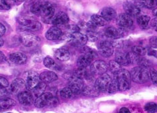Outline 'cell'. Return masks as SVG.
<instances>
[{"mask_svg": "<svg viewBox=\"0 0 157 113\" xmlns=\"http://www.w3.org/2000/svg\"><path fill=\"white\" fill-rule=\"evenodd\" d=\"M44 65L46 67V68L50 69H56V64L54 60L50 57H46L43 60Z\"/></svg>", "mask_w": 157, "mask_h": 113, "instance_id": "d590c367", "label": "cell"}, {"mask_svg": "<svg viewBox=\"0 0 157 113\" xmlns=\"http://www.w3.org/2000/svg\"><path fill=\"white\" fill-rule=\"evenodd\" d=\"M23 1H24V0H13V2H17V3H21V2H22Z\"/></svg>", "mask_w": 157, "mask_h": 113, "instance_id": "f907efd6", "label": "cell"}, {"mask_svg": "<svg viewBox=\"0 0 157 113\" xmlns=\"http://www.w3.org/2000/svg\"><path fill=\"white\" fill-rule=\"evenodd\" d=\"M147 54L149 56H154L155 58H157V50H150L149 52H147Z\"/></svg>", "mask_w": 157, "mask_h": 113, "instance_id": "bcb514c9", "label": "cell"}, {"mask_svg": "<svg viewBox=\"0 0 157 113\" xmlns=\"http://www.w3.org/2000/svg\"><path fill=\"white\" fill-rule=\"evenodd\" d=\"M6 60V56L3 53L0 52V63H2Z\"/></svg>", "mask_w": 157, "mask_h": 113, "instance_id": "c3c4849f", "label": "cell"}, {"mask_svg": "<svg viewBox=\"0 0 157 113\" xmlns=\"http://www.w3.org/2000/svg\"><path fill=\"white\" fill-rule=\"evenodd\" d=\"M138 2L140 6L150 9L154 8L155 5V0H139Z\"/></svg>", "mask_w": 157, "mask_h": 113, "instance_id": "e575fe53", "label": "cell"}, {"mask_svg": "<svg viewBox=\"0 0 157 113\" xmlns=\"http://www.w3.org/2000/svg\"><path fill=\"white\" fill-rule=\"evenodd\" d=\"M115 59V60L121 66H128L130 64L127 54H124L121 52L117 53Z\"/></svg>", "mask_w": 157, "mask_h": 113, "instance_id": "83f0119b", "label": "cell"}, {"mask_svg": "<svg viewBox=\"0 0 157 113\" xmlns=\"http://www.w3.org/2000/svg\"><path fill=\"white\" fill-rule=\"evenodd\" d=\"M149 43L152 48L157 49V36H153L150 38Z\"/></svg>", "mask_w": 157, "mask_h": 113, "instance_id": "b9f144b4", "label": "cell"}, {"mask_svg": "<svg viewBox=\"0 0 157 113\" xmlns=\"http://www.w3.org/2000/svg\"><path fill=\"white\" fill-rule=\"evenodd\" d=\"M20 41L22 44L27 48H31L37 46L40 40L37 36L31 34V33H26L24 34L20 37Z\"/></svg>", "mask_w": 157, "mask_h": 113, "instance_id": "8992f818", "label": "cell"}, {"mask_svg": "<svg viewBox=\"0 0 157 113\" xmlns=\"http://www.w3.org/2000/svg\"><path fill=\"white\" fill-rule=\"evenodd\" d=\"M17 99L19 102L22 105L27 106L30 105L33 102V95L30 92L25 90L20 93L17 96Z\"/></svg>", "mask_w": 157, "mask_h": 113, "instance_id": "d6986e66", "label": "cell"}, {"mask_svg": "<svg viewBox=\"0 0 157 113\" xmlns=\"http://www.w3.org/2000/svg\"><path fill=\"white\" fill-rule=\"evenodd\" d=\"M151 22V17L148 16H140L137 18V23L141 29L145 30L148 27Z\"/></svg>", "mask_w": 157, "mask_h": 113, "instance_id": "4316f807", "label": "cell"}, {"mask_svg": "<svg viewBox=\"0 0 157 113\" xmlns=\"http://www.w3.org/2000/svg\"><path fill=\"white\" fill-rule=\"evenodd\" d=\"M55 57L57 60L61 62L69 60L70 58V52L66 48H59L55 52Z\"/></svg>", "mask_w": 157, "mask_h": 113, "instance_id": "cb8c5ba5", "label": "cell"}, {"mask_svg": "<svg viewBox=\"0 0 157 113\" xmlns=\"http://www.w3.org/2000/svg\"><path fill=\"white\" fill-rule=\"evenodd\" d=\"M116 23L119 29L123 31H128L131 30L133 27L134 22L131 16L128 15L126 13H121L117 17Z\"/></svg>", "mask_w": 157, "mask_h": 113, "instance_id": "277c9868", "label": "cell"}, {"mask_svg": "<svg viewBox=\"0 0 157 113\" xmlns=\"http://www.w3.org/2000/svg\"><path fill=\"white\" fill-rule=\"evenodd\" d=\"M145 110L149 113H155L157 112V104L155 102H148L145 105Z\"/></svg>", "mask_w": 157, "mask_h": 113, "instance_id": "74e56055", "label": "cell"}, {"mask_svg": "<svg viewBox=\"0 0 157 113\" xmlns=\"http://www.w3.org/2000/svg\"><path fill=\"white\" fill-rule=\"evenodd\" d=\"M21 28L24 31H30V32H34V31H38L40 30L42 28L41 24L38 22L33 20L30 23H28L27 25L22 26Z\"/></svg>", "mask_w": 157, "mask_h": 113, "instance_id": "603a6c76", "label": "cell"}, {"mask_svg": "<svg viewBox=\"0 0 157 113\" xmlns=\"http://www.w3.org/2000/svg\"><path fill=\"white\" fill-rule=\"evenodd\" d=\"M46 88V83L43 82H39L38 85L36 86L32 91H33V94L36 97V98H37L38 97H40L42 94L44 93Z\"/></svg>", "mask_w": 157, "mask_h": 113, "instance_id": "f546056e", "label": "cell"}, {"mask_svg": "<svg viewBox=\"0 0 157 113\" xmlns=\"http://www.w3.org/2000/svg\"><path fill=\"white\" fill-rule=\"evenodd\" d=\"M70 88L72 90L74 94H78L82 93V91L84 88V82L83 80L78 78L77 77L71 75L69 78V86Z\"/></svg>", "mask_w": 157, "mask_h": 113, "instance_id": "ba28073f", "label": "cell"}, {"mask_svg": "<svg viewBox=\"0 0 157 113\" xmlns=\"http://www.w3.org/2000/svg\"><path fill=\"white\" fill-rule=\"evenodd\" d=\"M117 90H119L118 82H117V81L116 78H114L113 80H112L111 82L109 84L107 91H108L109 93H114Z\"/></svg>", "mask_w": 157, "mask_h": 113, "instance_id": "836d02e7", "label": "cell"}, {"mask_svg": "<svg viewBox=\"0 0 157 113\" xmlns=\"http://www.w3.org/2000/svg\"><path fill=\"white\" fill-rule=\"evenodd\" d=\"M7 113H10V112H7Z\"/></svg>", "mask_w": 157, "mask_h": 113, "instance_id": "9f6ffc18", "label": "cell"}, {"mask_svg": "<svg viewBox=\"0 0 157 113\" xmlns=\"http://www.w3.org/2000/svg\"><path fill=\"white\" fill-rule=\"evenodd\" d=\"M123 30L120 29H117L114 27H108L105 30L104 34L105 36L109 39H118L123 36L124 35Z\"/></svg>", "mask_w": 157, "mask_h": 113, "instance_id": "ac0fdd59", "label": "cell"}, {"mask_svg": "<svg viewBox=\"0 0 157 113\" xmlns=\"http://www.w3.org/2000/svg\"><path fill=\"white\" fill-rule=\"evenodd\" d=\"M39 78L44 83H51L52 82H55L57 79H58V76L55 72H50V71H45L42 72L40 75H39Z\"/></svg>", "mask_w": 157, "mask_h": 113, "instance_id": "7402d4cb", "label": "cell"}, {"mask_svg": "<svg viewBox=\"0 0 157 113\" xmlns=\"http://www.w3.org/2000/svg\"><path fill=\"white\" fill-rule=\"evenodd\" d=\"M9 94L8 91L6 89V88L0 87V98L6 97L7 95Z\"/></svg>", "mask_w": 157, "mask_h": 113, "instance_id": "7bdbcfd3", "label": "cell"}, {"mask_svg": "<svg viewBox=\"0 0 157 113\" xmlns=\"http://www.w3.org/2000/svg\"><path fill=\"white\" fill-rule=\"evenodd\" d=\"M63 35V31L57 26H52L46 31L45 34L46 38L48 40H58Z\"/></svg>", "mask_w": 157, "mask_h": 113, "instance_id": "e0dca14e", "label": "cell"}, {"mask_svg": "<svg viewBox=\"0 0 157 113\" xmlns=\"http://www.w3.org/2000/svg\"><path fill=\"white\" fill-rule=\"evenodd\" d=\"M73 93L72 90L71 89L69 86L63 88V89L60 91V96L61 97L64 99H69L73 97Z\"/></svg>", "mask_w": 157, "mask_h": 113, "instance_id": "d6a6232c", "label": "cell"}, {"mask_svg": "<svg viewBox=\"0 0 157 113\" xmlns=\"http://www.w3.org/2000/svg\"><path fill=\"white\" fill-rule=\"evenodd\" d=\"M108 69V65L103 60H97L91 64L90 71L92 75H101L105 74Z\"/></svg>", "mask_w": 157, "mask_h": 113, "instance_id": "30bf717a", "label": "cell"}, {"mask_svg": "<svg viewBox=\"0 0 157 113\" xmlns=\"http://www.w3.org/2000/svg\"><path fill=\"white\" fill-rule=\"evenodd\" d=\"M26 89V82L22 78H16L12 81L10 90L14 94H20Z\"/></svg>", "mask_w": 157, "mask_h": 113, "instance_id": "4fadbf2b", "label": "cell"}, {"mask_svg": "<svg viewBox=\"0 0 157 113\" xmlns=\"http://www.w3.org/2000/svg\"><path fill=\"white\" fill-rule=\"evenodd\" d=\"M98 51L103 57H109L113 54V45L109 41H102L99 44Z\"/></svg>", "mask_w": 157, "mask_h": 113, "instance_id": "8fae6325", "label": "cell"}, {"mask_svg": "<svg viewBox=\"0 0 157 113\" xmlns=\"http://www.w3.org/2000/svg\"><path fill=\"white\" fill-rule=\"evenodd\" d=\"M2 111V109H1V108H0V111Z\"/></svg>", "mask_w": 157, "mask_h": 113, "instance_id": "11a10c76", "label": "cell"}, {"mask_svg": "<svg viewBox=\"0 0 157 113\" xmlns=\"http://www.w3.org/2000/svg\"><path fill=\"white\" fill-rule=\"evenodd\" d=\"M9 86V82L4 77L0 76V87L6 88Z\"/></svg>", "mask_w": 157, "mask_h": 113, "instance_id": "60d3db41", "label": "cell"}, {"mask_svg": "<svg viewBox=\"0 0 157 113\" xmlns=\"http://www.w3.org/2000/svg\"><path fill=\"white\" fill-rule=\"evenodd\" d=\"M53 94L51 93H45L40 95V97L36 98L34 100V105L38 108H43L48 106V101Z\"/></svg>", "mask_w": 157, "mask_h": 113, "instance_id": "2e32d148", "label": "cell"}, {"mask_svg": "<svg viewBox=\"0 0 157 113\" xmlns=\"http://www.w3.org/2000/svg\"><path fill=\"white\" fill-rule=\"evenodd\" d=\"M44 2L43 1H39L36 3H34V4L31 6L30 11L31 12L35 14V15L40 16L41 9L42 8V5H43V3Z\"/></svg>", "mask_w": 157, "mask_h": 113, "instance_id": "4dcf8cb0", "label": "cell"}, {"mask_svg": "<svg viewBox=\"0 0 157 113\" xmlns=\"http://www.w3.org/2000/svg\"><path fill=\"white\" fill-rule=\"evenodd\" d=\"M151 26L156 31H157V16L153 18L151 22Z\"/></svg>", "mask_w": 157, "mask_h": 113, "instance_id": "ee69618b", "label": "cell"}, {"mask_svg": "<svg viewBox=\"0 0 157 113\" xmlns=\"http://www.w3.org/2000/svg\"><path fill=\"white\" fill-rule=\"evenodd\" d=\"M70 40L73 45L77 46H81L87 44L88 38L85 34H82L79 31H75L70 35Z\"/></svg>", "mask_w": 157, "mask_h": 113, "instance_id": "7c38bea8", "label": "cell"}, {"mask_svg": "<svg viewBox=\"0 0 157 113\" xmlns=\"http://www.w3.org/2000/svg\"><path fill=\"white\" fill-rule=\"evenodd\" d=\"M111 77L107 74H103L96 80L94 86L99 91V93L100 92H105L108 90V86L111 82Z\"/></svg>", "mask_w": 157, "mask_h": 113, "instance_id": "9c48e42d", "label": "cell"}, {"mask_svg": "<svg viewBox=\"0 0 157 113\" xmlns=\"http://www.w3.org/2000/svg\"><path fill=\"white\" fill-rule=\"evenodd\" d=\"M153 13H154V15H155V16H157V9H155V11L153 12Z\"/></svg>", "mask_w": 157, "mask_h": 113, "instance_id": "816d5d0a", "label": "cell"}, {"mask_svg": "<svg viewBox=\"0 0 157 113\" xmlns=\"http://www.w3.org/2000/svg\"><path fill=\"white\" fill-rule=\"evenodd\" d=\"M124 9L126 14L131 17H136L140 13V5L139 2H126L124 3Z\"/></svg>", "mask_w": 157, "mask_h": 113, "instance_id": "52a82bcc", "label": "cell"}, {"mask_svg": "<svg viewBox=\"0 0 157 113\" xmlns=\"http://www.w3.org/2000/svg\"><path fill=\"white\" fill-rule=\"evenodd\" d=\"M6 31V27L4 26V25L2 24V23H0V38L3 36V35L5 34Z\"/></svg>", "mask_w": 157, "mask_h": 113, "instance_id": "f6af8a7d", "label": "cell"}, {"mask_svg": "<svg viewBox=\"0 0 157 113\" xmlns=\"http://www.w3.org/2000/svg\"><path fill=\"white\" fill-rule=\"evenodd\" d=\"M120 113H130V111L128 108L126 107H123L120 110Z\"/></svg>", "mask_w": 157, "mask_h": 113, "instance_id": "7dc6e473", "label": "cell"}, {"mask_svg": "<svg viewBox=\"0 0 157 113\" xmlns=\"http://www.w3.org/2000/svg\"><path fill=\"white\" fill-rule=\"evenodd\" d=\"M101 16L107 22H110L114 20L117 16L116 11L112 8L107 7L104 8L101 12Z\"/></svg>", "mask_w": 157, "mask_h": 113, "instance_id": "ffe728a7", "label": "cell"}, {"mask_svg": "<svg viewBox=\"0 0 157 113\" xmlns=\"http://www.w3.org/2000/svg\"><path fill=\"white\" fill-rule=\"evenodd\" d=\"M39 76L38 74L35 72H31L28 74L26 79V88L29 90H33L34 88L36 86L39 82Z\"/></svg>", "mask_w": 157, "mask_h": 113, "instance_id": "5bb4252c", "label": "cell"}, {"mask_svg": "<svg viewBox=\"0 0 157 113\" xmlns=\"http://www.w3.org/2000/svg\"><path fill=\"white\" fill-rule=\"evenodd\" d=\"M90 21L98 27L104 26L107 24V21L103 19L101 16L96 15V14L91 16Z\"/></svg>", "mask_w": 157, "mask_h": 113, "instance_id": "f1b7e54d", "label": "cell"}, {"mask_svg": "<svg viewBox=\"0 0 157 113\" xmlns=\"http://www.w3.org/2000/svg\"><path fill=\"white\" fill-rule=\"evenodd\" d=\"M10 60L16 64H24L27 62V57L23 53L15 52L10 55Z\"/></svg>", "mask_w": 157, "mask_h": 113, "instance_id": "44dd1931", "label": "cell"}, {"mask_svg": "<svg viewBox=\"0 0 157 113\" xmlns=\"http://www.w3.org/2000/svg\"><path fill=\"white\" fill-rule=\"evenodd\" d=\"M82 94L86 97H95L99 95V91L95 86H84L83 91H82Z\"/></svg>", "mask_w": 157, "mask_h": 113, "instance_id": "484cf974", "label": "cell"}, {"mask_svg": "<svg viewBox=\"0 0 157 113\" xmlns=\"http://www.w3.org/2000/svg\"><path fill=\"white\" fill-rule=\"evenodd\" d=\"M24 1H26V2H30L31 1H33V0H24Z\"/></svg>", "mask_w": 157, "mask_h": 113, "instance_id": "f5cc1de1", "label": "cell"}, {"mask_svg": "<svg viewBox=\"0 0 157 113\" xmlns=\"http://www.w3.org/2000/svg\"><path fill=\"white\" fill-rule=\"evenodd\" d=\"M132 52H133L134 54H137L139 56H143L147 54L148 50L147 48L142 46H134L132 48Z\"/></svg>", "mask_w": 157, "mask_h": 113, "instance_id": "1f68e13d", "label": "cell"}, {"mask_svg": "<svg viewBox=\"0 0 157 113\" xmlns=\"http://www.w3.org/2000/svg\"><path fill=\"white\" fill-rule=\"evenodd\" d=\"M69 16H67V14L65 12H61L57 13L55 16V17H53V19L52 20V24L55 26L58 27L66 25V24L69 22Z\"/></svg>", "mask_w": 157, "mask_h": 113, "instance_id": "9a60e30c", "label": "cell"}, {"mask_svg": "<svg viewBox=\"0 0 157 113\" xmlns=\"http://www.w3.org/2000/svg\"><path fill=\"white\" fill-rule=\"evenodd\" d=\"M83 52V54L80 56L77 60V64L78 68H86L91 64L95 57V52L90 48L87 47L84 48Z\"/></svg>", "mask_w": 157, "mask_h": 113, "instance_id": "3957f363", "label": "cell"}, {"mask_svg": "<svg viewBox=\"0 0 157 113\" xmlns=\"http://www.w3.org/2000/svg\"><path fill=\"white\" fill-rule=\"evenodd\" d=\"M16 101L8 97H3L0 98V108L2 110L4 109H9L10 108L16 106Z\"/></svg>", "mask_w": 157, "mask_h": 113, "instance_id": "d4e9b609", "label": "cell"}, {"mask_svg": "<svg viewBox=\"0 0 157 113\" xmlns=\"http://www.w3.org/2000/svg\"><path fill=\"white\" fill-rule=\"evenodd\" d=\"M11 8L8 0H0V10H8Z\"/></svg>", "mask_w": 157, "mask_h": 113, "instance_id": "f35d334b", "label": "cell"}, {"mask_svg": "<svg viewBox=\"0 0 157 113\" xmlns=\"http://www.w3.org/2000/svg\"><path fill=\"white\" fill-rule=\"evenodd\" d=\"M149 72L150 78H151L152 82L155 84H157V70L152 68Z\"/></svg>", "mask_w": 157, "mask_h": 113, "instance_id": "ab89813d", "label": "cell"}, {"mask_svg": "<svg viewBox=\"0 0 157 113\" xmlns=\"http://www.w3.org/2000/svg\"><path fill=\"white\" fill-rule=\"evenodd\" d=\"M115 78L118 82L120 90H126L130 87V72L127 70L120 69L119 71L114 74Z\"/></svg>", "mask_w": 157, "mask_h": 113, "instance_id": "7a4b0ae2", "label": "cell"}, {"mask_svg": "<svg viewBox=\"0 0 157 113\" xmlns=\"http://www.w3.org/2000/svg\"><path fill=\"white\" fill-rule=\"evenodd\" d=\"M55 14V8L51 3L44 2L42 5L40 16L45 23H49L52 20Z\"/></svg>", "mask_w": 157, "mask_h": 113, "instance_id": "5b68a950", "label": "cell"}, {"mask_svg": "<svg viewBox=\"0 0 157 113\" xmlns=\"http://www.w3.org/2000/svg\"><path fill=\"white\" fill-rule=\"evenodd\" d=\"M3 45V40L1 38H0V47H2Z\"/></svg>", "mask_w": 157, "mask_h": 113, "instance_id": "681fc988", "label": "cell"}, {"mask_svg": "<svg viewBox=\"0 0 157 113\" xmlns=\"http://www.w3.org/2000/svg\"><path fill=\"white\" fill-rule=\"evenodd\" d=\"M155 3H156V5H157V0H155Z\"/></svg>", "mask_w": 157, "mask_h": 113, "instance_id": "db71d44e", "label": "cell"}, {"mask_svg": "<svg viewBox=\"0 0 157 113\" xmlns=\"http://www.w3.org/2000/svg\"><path fill=\"white\" fill-rule=\"evenodd\" d=\"M108 68L110 70V71L113 74L116 73L117 71H119L120 69H122L121 68V65L119 64L116 60H111L109 62Z\"/></svg>", "mask_w": 157, "mask_h": 113, "instance_id": "8d00e7d4", "label": "cell"}, {"mask_svg": "<svg viewBox=\"0 0 157 113\" xmlns=\"http://www.w3.org/2000/svg\"><path fill=\"white\" fill-rule=\"evenodd\" d=\"M130 76L133 82L142 84L148 81L150 78V72L146 68L138 66L135 67L131 70Z\"/></svg>", "mask_w": 157, "mask_h": 113, "instance_id": "6da1fadb", "label": "cell"}]
</instances>
